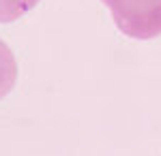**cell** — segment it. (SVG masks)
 Masks as SVG:
<instances>
[{"instance_id":"1","label":"cell","mask_w":161,"mask_h":156,"mask_svg":"<svg viewBox=\"0 0 161 156\" xmlns=\"http://www.w3.org/2000/svg\"><path fill=\"white\" fill-rule=\"evenodd\" d=\"M110 9L123 34L131 39H155L161 34V0H101Z\"/></svg>"},{"instance_id":"2","label":"cell","mask_w":161,"mask_h":156,"mask_svg":"<svg viewBox=\"0 0 161 156\" xmlns=\"http://www.w3.org/2000/svg\"><path fill=\"white\" fill-rule=\"evenodd\" d=\"M17 79V62L9 45L0 39V101L9 94Z\"/></svg>"},{"instance_id":"3","label":"cell","mask_w":161,"mask_h":156,"mask_svg":"<svg viewBox=\"0 0 161 156\" xmlns=\"http://www.w3.org/2000/svg\"><path fill=\"white\" fill-rule=\"evenodd\" d=\"M37 2L39 0H0V22H15Z\"/></svg>"}]
</instances>
